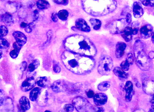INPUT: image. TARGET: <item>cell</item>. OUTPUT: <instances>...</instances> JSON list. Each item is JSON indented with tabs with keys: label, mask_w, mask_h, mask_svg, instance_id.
<instances>
[{
	"label": "cell",
	"mask_w": 154,
	"mask_h": 112,
	"mask_svg": "<svg viewBox=\"0 0 154 112\" xmlns=\"http://www.w3.org/2000/svg\"><path fill=\"white\" fill-rule=\"evenodd\" d=\"M63 59L67 68L78 74L85 73L90 71L94 66V59L89 56L72 55Z\"/></svg>",
	"instance_id": "1"
},
{
	"label": "cell",
	"mask_w": 154,
	"mask_h": 112,
	"mask_svg": "<svg viewBox=\"0 0 154 112\" xmlns=\"http://www.w3.org/2000/svg\"><path fill=\"white\" fill-rule=\"evenodd\" d=\"M89 1L91 10L89 13L95 16H101L108 13L113 11L116 8V3L114 0Z\"/></svg>",
	"instance_id": "2"
},
{
	"label": "cell",
	"mask_w": 154,
	"mask_h": 112,
	"mask_svg": "<svg viewBox=\"0 0 154 112\" xmlns=\"http://www.w3.org/2000/svg\"><path fill=\"white\" fill-rule=\"evenodd\" d=\"M134 58L137 65L143 71L148 70L150 66V58L145 52L144 45L141 41L137 40L134 46Z\"/></svg>",
	"instance_id": "3"
},
{
	"label": "cell",
	"mask_w": 154,
	"mask_h": 112,
	"mask_svg": "<svg viewBox=\"0 0 154 112\" xmlns=\"http://www.w3.org/2000/svg\"><path fill=\"white\" fill-rule=\"evenodd\" d=\"M113 66V62L112 58L108 55H103L100 59L98 71L102 75H108L110 73Z\"/></svg>",
	"instance_id": "4"
},
{
	"label": "cell",
	"mask_w": 154,
	"mask_h": 112,
	"mask_svg": "<svg viewBox=\"0 0 154 112\" xmlns=\"http://www.w3.org/2000/svg\"><path fill=\"white\" fill-rule=\"evenodd\" d=\"M73 102L76 109L79 112L87 111L92 108L87 100L82 97L75 98L73 100Z\"/></svg>",
	"instance_id": "5"
},
{
	"label": "cell",
	"mask_w": 154,
	"mask_h": 112,
	"mask_svg": "<svg viewBox=\"0 0 154 112\" xmlns=\"http://www.w3.org/2000/svg\"><path fill=\"white\" fill-rule=\"evenodd\" d=\"M142 87L144 91L147 94L154 95V82L152 80L149 79L145 80L143 81Z\"/></svg>",
	"instance_id": "6"
},
{
	"label": "cell",
	"mask_w": 154,
	"mask_h": 112,
	"mask_svg": "<svg viewBox=\"0 0 154 112\" xmlns=\"http://www.w3.org/2000/svg\"><path fill=\"white\" fill-rule=\"evenodd\" d=\"M36 82L33 77H29L22 83L21 88L23 91L26 92L30 90L35 85Z\"/></svg>",
	"instance_id": "7"
},
{
	"label": "cell",
	"mask_w": 154,
	"mask_h": 112,
	"mask_svg": "<svg viewBox=\"0 0 154 112\" xmlns=\"http://www.w3.org/2000/svg\"><path fill=\"white\" fill-rule=\"evenodd\" d=\"M139 31L140 36L142 38L147 39L153 35V27L150 24H146L140 28Z\"/></svg>",
	"instance_id": "8"
},
{
	"label": "cell",
	"mask_w": 154,
	"mask_h": 112,
	"mask_svg": "<svg viewBox=\"0 0 154 112\" xmlns=\"http://www.w3.org/2000/svg\"><path fill=\"white\" fill-rule=\"evenodd\" d=\"M125 98L127 102L131 101L134 93L133 85L131 81H127L125 86Z\"/></svg>",
	"instance_id": "9"
},
{
	"label": "cell",
	"mask_w": 154,
	"mask_h": 112,
	"mask_svg": "<svg viewBox=\"0 0 154 112\" xmlns=\"http://www.w3.org/2000/svg\"><path fill=\"white\" fill-rule=\"evenodd\" d=\"M93 97L94 102L97 105L101 106L104 105L107 102V97L104 93H96L94 95Z\"/></svg>",
	"instance_id": "10"
},
{
	"label": "cell",
	"mask_w": 154,
	"mask_h": 112,
	"mask_svg": "<svg viewBox=\"0 0 154 112\" xmlns=\"http://www.w3.org/2000/svg\"><path fill=\"white\" fill-rule=\"evenodd\" d=\"M12 35L16 42L22 47L26 43L27 37L22 32L20 31H16L13 33Z\"/></svg>",
	"instance_id": "11"
},
{
	"label": "cell",
	"mask_w": 154,
	"mask_h": 112,
	"mask_svg": "<svg viewBox=\"0 0 154 112\" xmlns=\"http://www.w3.org/2000/svg\"><path fill=\"white\" fill-rule=\"evenodd\" d=\"M133 12L134 16L135 18H139L143 15V10L140 2L136 1L134 3Z\"/></svg>",
	"instance_id": "12"
},
{
	"label": "cell",
	"mask_w": 154,
	"mask_h": 112,
	"mask_svg": "<svg viewBox=\"0 0 154 112\" xmlns=\"http://www.w3.org/2000/svg\"><path fill=\"white\" fill-rule=\"evenodd\" d=\"M126 46V44L123 42H119L117 43L115 52V55L117 58H120L123 57Z\"/></svg>",
	"instance_id": "13"
},
{
	"label": "cell",
	"mask_w": 154,
	"mask_h": 112,
	"mask_svg": "<svg viewBox=\"0 0 154 112\" xmlns=\"http://www.w3.org/2000/svg\"><path fill=\"white\" fill-rule=\"evenodd\" d=\"M19 103L20 107L22 111H25L30 108L29 101L25 96H23L21 97L19 100Z\"/></svg>",
	"instance_id": "14"
},
{
	"label": "cell",
	"mask_w": 154,
	"mask_h": 112,
	"mask_svg": "<svg viewBox=\"0 0 154 112\" xmlns=\"http://www.w3.org/2000/svg\"><path fill=\"white\" fill-rule=\"evenodd\" d=\"M2 21L7 26H10L14 23V20L11 15L7 12L2 14L0 16Z\"/></svg>",
	"instance_id": "15"
},
{
	"label": "cell",
	"mask_w": 154,
	"mask_h": 112,
	"mask_svg": "<svg viewBox=\"0 0 154 112\" xmlns=\"http://www.w3.org/2000/svg\"><path fill=\"white\" fill-rule=\"evenodd\" d=\"M76 24L79 29L84 31H90V29L86 22L83 19H79L76 22Z\"/></svg>",
	"instance_id": "16"
},
{
	"label": "cell",
	"mask_w": 154,
	"mask_h": 112,
	"mask_svg": "<svg viewBox=\"0 0 154 112\" xmlns=\"http://www.w3.org/2000/svg\"><path fill=\"white\" fill-rule=\"evenodd\" d=\"M114 74L117 77L127 79L129 76L128 74L123 70L121 67H116L113 70Z\"/></svg>",
	"instance_id": "17"
},
{
	"label": "cell",
	"mask_w": 154,
	"mask_h": 112,
	"mask_svg": "<svg viewBox=\"0 0 154 112\" xmlns=\"http://www.w3.org/2000/svg\"><path fill=\"white\" fill-rule=\"evenodd\" d=\"M41 88L38 87L35 88L30 91L29 95V98L32 101L37 100L40 93Z\"/></svg>",
	"instance_id": "18"
},
{
	"label": "cell",
	"mask_w": 154,
	"mask_h": 112,
	"mask_svg": "<svg viewBox=\"0 0 154 112\" xmlns=\"http://www.w3.org/2000/svg\"><path fill=\"white\" fill-rule=\"evenodd\" d=\"M132 35L129 27H126L122 32V36L126 42H129L132 40Z\"/></svg>",
	"instance_id": "19"
},
{
	"label": "cell",
	"mask_w": 154,
	"mask_h": 112,
	"mask_svg": "<svg viewBox=\"0 0 154 112\" xmlns=\"http://www.w3.org/2000/svg\"><path fill=\"white\" fill-rule=\"evenodd\" d=\"M110 82L108 81H104L100 83L98 86L99 90L102 91L107 90L110 87Z\"/></svg>",
	"instance_id": "20"
},
{
	"label": "cell",
	"mask_w": 154,
	"mask_h": 112,
	"mask_svg": "<svg viewBox=\"0 0 154 112\" xmlns=\"http://www.w3.org/2000/svg\"><path fill=\"white\" fill-rule=\"evenodd\" d=\"M37 7L39 9L43 10L48 8L50 4L47 1L44 0H39L37 3Z\"/></svg>",
	"instance_id": "21"
},
{
	"label": "cell",
	"mask_w": 154,
	"mask_h": 112,
	"mask_svg": "<svg viewBox=\"0 0 154 112\" xmlns=\"http://www.w3.org/2000/svg\"><path fill=\"white\" fill-rule=\"evenodd\" d=\"M39 64V62L37 59L34 60L28 66V71L30 72L34 71L38 67Z\"/></svg>",
	"instance_id": "22"
},
{
	"label": "cell",
	"mask_w": 154,
	"mask_h": 112,
	"mask_svg": "<svg viewBox=\"0 0 154 112\" xmlns=\"http://www.w3.org/2000/svg\"><path fill=\"white\" fill-rule=\"evenodd\" d=\"M47 78L45 77H40L37 79L36 82L39 86L42 87L46 86L47 85Z\"/></svg>",
	"instance_id": "23"
},
{
	"label": "cell",
	"mask_w": 154,
	"mask_h": 112,
	"mask_svg": "<svg viewBox=\"0 0 154 112\" xmlns=\"http://www.w3.org/2000/svg\"><path fill=\"white\" fill-rule=\"evenodd\" d=\"M139 25V24L138 22H134L132 24L131 27H129L130 30L132 35H135L138 33Z\"/></svg>",
	"instance_id": "24"
},
{
	"label": "cell",
	"mask_w": 154,
	"mask_h": 112,
	"mask_svg": "<svg viewBox=\"0 0 154 112\" xmlns=\"http://www.w3.org/2000/svg\"><path fill=\"white\" fill-rule=\"evenodd\" d=\"M90 22L95 29L97 30L100 28L101 26V22L99 19H91L90 20Z\"/></svg>",
	"instance_id": "25"
},
{
	"label": "cell",
	"mask_w": 154,
	"mask_h": 112,
	"mask_svg": "<svg viewBox=\"0 0 154 112\" xmlns=\"http://www.w3.org/2000/svg\"><path fill=\"white\" fill-rule=\"evenodd\" d=\"M60 83L56 81L51 86L52 89L55 92H58L61 91L62 86H60Z\"/></svg>",
	"instance_id": "26"
},
{
	"label": "cell",
	"mask_w": 154,
	"mask_h": 112,
	"mask_svg": "<svg viewBox=\"0 0 154 112\" xmlns=\"http://www.w3.org/2000/svg\"><path fill=\"white\" fill-rule=\"evenodd\" d=\"M9 44L8 41L5 39L0 38V48L2 49H5L9 47Z\"/></svg>",
	"instance_id": "27"
},
{
	"label": "cell",
	"mask_w": 154,
	"mask_h": 112,
	"mask_svg": "<svg viewBox=\"0 0 154 112\" xmlns=\"http://www.w3.org/2000/svg\"><path fill=\"white\" fill-rule=\"evenodd\" d=\"M68 13L65 10H62L59 11L58 14L59 17L62 20H65L67 19L68 16Z\"/></svg>",
	"instance_id": "28"
},
{
	"label": "cell",
	"mask_w": 154,
	"mask_h": 112,
	"mask_svg": "<svg viewBox=\"0 0 154 112\" xmlns=\"http://www.w3.org/2000/svg\"><path fill=\"white\" fill-rule=\"evenodd\" d=\"M8 32V29L5 26L1 25L0 28V37L6 36Z\"/></svg>",
	"instance_id": "29"
},
{
	"label": "cell",
	"mask_w": 154,
	"mask_h": 112,
	"mask_svg": "<svg viewBox=\"0 0 154 112\" xmlns=\"http://www.w3.org/2000/svg\"><path fill=\"white\" fill-rule=\"evenodd\" d=\"M130 65L125 60L123 61L120 65L121 68L125 71L128 70Z\"/></svg>",
	"instance_id": "30"
},
{
	"label": "cell",
	"mask_w": 154,
	"mask_h": 112,
	"mask_svg": "<svg viewBox=\"0 0 154 112\" xmlns=\"http://www.w3.org/2000/svg\"><path fill=\"white\" fill-rule=\"evenodd\" d=\"M20 50L15 49L11 51L9 53L10 57L14 59L18 56Z\"/></svg>",
	"instance_id": "31"
},
{
	"label": "cell",
	"mask_w": 154,
	"mask_h": 112,
	"mask_svg": "<svg viewBox=\"0 0 154 112\" xmlns=\"http://www.w3.org/2000/svg\"><path fill=\"white\" fill-rule=\"evenodd\" d=\"M126 60L130 65L132 64L134 60V57L132 54L131 53L128 54L126 58Z\"/></svg>",
	"instance_id": "32"
},
{
	"label": "cell",
	"mask_w": 154,
	"mask_h": 112,
	"mask_svg": "<svg viewBox=\"0 0 154 112\" xmlns=\"http://www.w3.org/2000/svg\"><path fill=\"white\" fill-rule=\"evenodd\" d=\"M141 1L145 6H153L154 5V0H141Z\"/></svg>",
	"instance_id": "33"
},
{
	"label": "cell",
	"mask_w": 154,
	"mask_h": 112,
	"mask_svg": "<svg viewBox=\"0 0 154 112\" xmlns=\"http://www.w3.org/2000/svg\"><path fill=\"white\" fill-rule=\"evenodd\" d=\"M64 108L65 111L71 112L73 111L74 108L73 106L72 105L67 104L65 105Z\"/></svg>",
	"instance_id": "34"
},
{
	"label": "cell",
	"mask_w": 154,
	"mask_h": 112,
	"mask_svg": "<svg viewBox=\"0 0 154 112\" xmlns=\"http://www.w3.org/2000/svg\"><path fill=\"white\" fill-rule=\"evenodd\" d=\"M34 26L33 23H31L28 24L27 26L25 28V30L27 33H29L32 31V27Z\"/></svg>",
	"instance_id": "35"
},
{
	"label": "cell",
	"mask_w": 154,
	"mask_h": 112,
	"mask_svg": "<svg viewBox=\"0 0 154 112\" xmlns=\"http://www.w3.org/2000/svg\"><path fill=\"white\" fill-rule=\"evenodd\" d=\"M60 68L59 65L56 62H54L53 65V70L56 73H59L60 71Z\"/></svg>",
	"instance_id": "36"
},
{
	"label": "cell",
	"mask_w": 154,
	"mask_h": 112,
	"mask_svg": "<svg viewBox=\"0 0 154 112\" xmlns=\"http://www.w3.org/2000/svg\"><path fill=\"white\" fill-rule=\"evenodd\" d=\"M13 46L14 49L20 50L22 47L16 42H14L13 44Z\"/></svg>",
	"instance_id": "37"
},
{
	"label": "cell",
	"mask_w": 154,
	"mask_h": 112,
	"mask_svg": "<svg viewBox=\"0 0 154 112\" xmlns=\"http://www.w3.org/2000/svg\"><path fill=\"white\" fill-rule=\"evenodd\" d=\"M87 95L88 98H91L94 96V93L92 90H89L87 92Z\"/></svg>",
	"instance_id": "38"
},
{
	"label": "cell",
	"mask_w": 154,
	"mask_h": 112,
	"mask_svg": "<svg viewBox=\"0 0 154 112\" xmlns=\"http://www.w3.org/2000/svg\"><path fill=\"white\" fill-rule=\"evenodd\" d=\"M27 67V64L26 62L24 61L22 63V65L21 67V69L23 71L25 70Z\"/></svg>",
	"instance_id": "39"
},
{
	"label": "cell",
	"mask_w": 154,
	"mask_h": 112,
	"mask_svg": "<svg viewBox=\"0 0 154 112\" xmlns=\"http://www.w3.org/2000/svg\"><path fill=\"white\" fill-rule=\"evenodd\" d=\"M132 18L131 15L129 13L128 14L126 15V21L127 23H130L131 21Z\"/></svg>",
	"instance_id": "40"
},
{
	"label": "cell",
	"mask_w": 154,
	"mask_h": 112,
	"mask_svg": "<svg viewBox=\"0 0 154 112\" xmlns=\"http://www.w3.org/2000/svg\"><path fill=\"white\" fill-rule=\"evenodd\" d=\"M34 20H35L37 19L38 17V12L37 10H35L34 12Z\"/></svg>",
	"instance_id": "41"
},
{
	"label": "cell",
	"mask_w": 154,
	"mask_h": 112,
	"mask_svg": "<svg viewBox=\"0 0 154 112\" xmlns=\"http://www.w3.org/2000/svg\"><path fill=\"white\" fill-rule=\"evenodd\" d=\"M94 110L96 112H104V109L101 107H95L94 108Z\"/></svg>",
	"instance_id": "42"
},
{
	"label": "cell",
	"mask_w": 154,
	"mask_h": 112,
	"mask_svg": "<svg viewBox=\"0 0 154 112\" xmlns=\"http://www.w3.org/2000/svg\"><path fill=\"white\" fill-rule=\"evenodd\" d=\"M51 18L52 20L54 22H56L58 20L56 14L55 13H53L52 14Z\"/></svg>",
	"instance_id": "43"
},
{
	"label": "cell",
	"mask_w": 154,
	"mask_h": 112,
	"mask_svg": "<svg viewBox=\"0 0 154 112\" xmlns=\"http://www.w3.org/2000/svg\"><path fill=\"white\" fill-rule=\"evenodd\" d=\"M28 24L24 22H22L20 24V26L22 28H25L27 26Z\"/></svg>",
	"instance_id": "44"
},
{
	"label": "cell",
	"mask_w": 154,
	"mask_h": 112,
	"mask_svg": "<svg viewBox=\"0 0 154 112\" xmlns=\"http://www.w3.org/2000/svg\"><path fill=\"white\" fill-rule=\"evenodd\" d=\"M152 41L153 42V43H154V34L152 36Z\"/></svg>",
	"instance_id": "45"
},
{
	"label": "cell",
	"mask_w": 154,
	"mask_h": 112,
	"mask_svg": "<svg viewBox=\"0 0 154 112\" xmlns=\"http://www.w3.org/2000/svg\"><path fill=\"white\" fill-rule=\"evenodd\" d=\"M2 51H1V50L0 51V58H1V57L2 56Z\"/></svg>",
	"instance_id": "46"
}]
</instances>
